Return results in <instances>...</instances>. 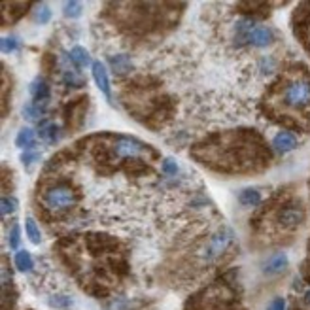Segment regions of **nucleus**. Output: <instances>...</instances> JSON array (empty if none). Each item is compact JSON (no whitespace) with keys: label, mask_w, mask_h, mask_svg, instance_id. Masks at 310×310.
Wrapping results in <instances>:
<instances>
[{"label":"nucleus","mask_w":310,"mask_h":310,"mask_svg":"<svg viewBox=\"0 0 310 310\" xmlns=\"http://www.w3.org/2000/svg\"><path fill=\"white\" fill-rule=\"evenodd\" d=\"M234 240V233L233 229H229V227H223V229H219L218 233H214L210 236V240L206 242L203 246V250L199 252V256H201V261L203 263H212V261H216L223 252H225Z\"/></svg>","instance_id":"obj_1"},{"label":"nucleus","mask_w":310,"mask_h":310,"mask_svg":"<svg viewBox=\"0 0 310 310\" xmlns=\"http://www.w3.org/2000/svg\"><path fill=\"white\" fill-rule=\"evenodd\" d=\"M284 104L293 108V110H301L310 104V82L308 80H295V82L287 83L284 89Z\"/></svg>","instance_id":"obj_2"},{"label":"nucleus","mask_w":310,"mask_h":310,"mask_svg":"<svg viewBox=\"0 0 310 310\" xmlns=\"http://www.w3.org/2000/svg\"><path fill=\"white\" fill-rule=\"evenodd\" d=\"M44 204L45 208L49 210H67V208H72L76 204V193L68 185H57V188L47 189L44 193Z\"/></svg>","instance_id":"obj_3"},{"label":"nucleus","mask_w":310,"mask_h":310,"mask_svg":"<svg viewBox=\"0 0 310 310\" xmlns=\"http://www.w3.org/2000/svg\"><path fill=\"white\" fill-rule=\"evenodd\" d=\"M146 151H150L148 146L136 138H131V136H119L113 144V155L117 159L138 157V155H144Z\"/></svg>","instance_id":"obj_4"},{"label":"nucleus","mask_w":310,"mask_h":310,"mask_svg":"<svg viewBox=\"0 0 310 310\" xmlns=\"http://www.w3.org/2000/svg\"><path fill=\"white\" fill-rule=\"evenodd\" d=\"M302 219H304V214H302L301 206H295V204H287L282 210L278 212V221L282 227L286 229H293V227L301 225Z\"/></svg>","instance_id":"obj_5"},{"label":"nucleus","mask_w":310,"mask_h":310,"mask_svg":"<svg viewBox=\"0 0 310 310\" xmlns=\"http://www.w3.org/2000/svg\"><path fill=\"white\" fill-rule=\"evenodd\" d=\"M93 80L97 83V87L102 93H104L108 98H112V91H110V78H108V70H106L104 63H100V60H95L93 65Z\"/></svg>","instance_id":"obj_6"},{"label":"nucleus","mask_w":310,"mask_h":310,"mask_svg":"<svg viewBox=\"0 0 310 310\" xmlns=\"http://www.w3.org/2000/svg\"><path fill=\"white\" fill-rule=\"evenodd\" d=\"M272 30L269 27H256V29L246 36V42L254 47H265L272 42Z\"/></svg>","instance_id":"obj_7"},{"label":"nucleus","mask_w":310,"mask_h":310,"mask_svg":"<svg viewBox=\"0 0 310 310\" xmlns=\"http://www.w3.org/2000/svg\"><path fill=\"white\" fill-rule=\"evenodd\" d=\"M286 269H287V256L284 252H278V254H274V256L265 263L263 272L265 274H280V272H284Z\"/></svg>","instance_id":"obj_8"},{"label":"nucleus","mask_w":310,"mask_h":310,"mask_svg":"<svg viewBox=\"0 0 310 310\" xmlns=\"http://www.w3.org/2000/svg\"><path fill=\"white\" fill-rule=\"evenodd\" d=\"M272 146L274 150L280 151V153H286V151H291L297 146V138H295L291 133H278V135L272 138Z\"/></svg>","instance_id":"obj_9"},{"label":"nucleus","mask_w":310,"mask_h":310,"mask_svg":"<svg viewBox=\"0 0 310 310\" xmlns=\"http://www.w3.org/2000/svg\"><path fill=\"white\" fill-rule=\"evenodd\" d=\"M68 57H70V60H72L78 68H85V67H89V65H93V63H91L89 53L85 51L82 45H76V47H72L70 53H68Z\"/></svg>","instance_id":"obj_10"},{"label":"nucleus","mask_w":310,"mask_h":310,"mask_svg":"<svg viewBox=\"0 0 310 310\" xmlns=\"http://www.w3.org/2000/svg\"><path fill=\"white\" fill-rule=\"evenodd\" d=\"M30 95L34 98V102H44L49 98V85L44 80H34L30 85Z\"/></svg>","instance_id":"obj_11"},{"label":"nucleus","mask_w":310,"mask_h":310,"mask_svg":"<svg viewBox=\"0 0 310 310\" xmlns=\"http://www.w3.org/2000/svg\"><path fill=\"white\" fill-rule=\"evenodd\" d=\"M110 65L117 74H125L131 70V59L127 55H112L110 57Z\"/></svg>","instance_id":"obj_12"},{"label":"nucleus","mask_w":310,"mask_h":310,"mask_svg":"<svg viewBox=\"0 0 310 310\" xmlns=\"http://www.w3.org/2000/svg\"><path fill=\"white\" fill-rule=\"evenodd\" d=\"M15 267L19 269L21 272H29L32 269V257L27 250H19L17 254H15Z\"/></svg>","instance_id":"obj_13"},{"label":"nucleus","mask_w":310,"mask_h":310,"mask_svg":"<svg viewBox=\"0 0 310 310\" xmlns=\"http://www.w3.org/2000/svg\"><path fill=\"white\" fill-rule=\"evenodd\" d=\"M38 135H40V138H44L45 142H55L59 138V127L55 123H42Z\"/></svg>","instance_id":"obj_14"},{"label":"nucleus","mask_w":310,"mask_h":310,"mask_svg":"<svg viewBox=\"0 0 310 310\" xmlns=\"http://www.w3.org/2000/svg\"><path fill=\"white\" fill-rule=\"evenodd\" d=\"M34 144V131L32 129H21L15 136V146L19 148H30Z\"/></svg>","instance_id":"obj_15"},{"label":"nucleus","mask_w":310,"mask_h":310,"mask_svg":"<svg viewBox=\"0 0 310 310\" xmlns=\"http://www.w3.org/2000/svg\"><path fill=\"white\" fill-rule=\"evenodd\" d=\"M238 201L244 206H256L261 201V195H259V191H256V189H244V191H240V195H238Z\"/></svg>","instance_id":"obj_16"},{"label":"nucleus","mask_w":310,"mask_h":310,"mask_svg":"<svg viewBox=\"0 0 310 310\" xmlns=\"http://www.w3.org/2000/svg\"><path fill=\"white\" fill-rule=\"evenodd\" d=\"M25 229H27V234L32 244H40L42 242V233L38 229V223L32 218H27V223H25Z\"/></svg>","instance_id":"obj_17"},{"label":"nucleus","mask_w":310,"mask_h":310,"mask_svg":"<svg viewBox=\"0 0 310 310\" xmlns=\"http://www.w3.org/2000/svg\"><path fill=\"white\" fill-rule=\"evenodd\" d=\"M63 78H65V82H67L68 85H72V87H82V85H85V80H83L80 74L72 72V70H65V72H63Z\"/></svg>","instance_id":"obj_18"},{"label":"nucleus","mask_w":310,"mask_h":310,"mask_svg":"<svg viewBox=\"0 0 310 310\" xmlns=\"http://www.w3.org/2000/svg\"><path fill=\"white\" fill-rule=\"evenodd\" d=\"M42 112H44V106H40L38 102L25 106V117L27 119H38L42 115Z\"/></svg>","instance_id":"obj_19"},{"label":"nucleus","mask_w":310,"mask_h":310,"mask_svg":"<svg viewBox=\"0 0 310 310\" xmlns=\"http://www.w3.org/2000/svg\"><path fill=\"white\" fill-rule=\"evenodd\" d=\"M2 216H10V214H14L15 208H17V201L12 199V197H2Z\"/></svg>","instance_id":"obj_20"},{"label":"nucleus","mask_w":310,"mask_h":310,"mask_svg":"<svg viewBox=\"0 0 310 310\" xmlns=\"http://www.w3.org/2000/svg\"><path fill=\"white\" fill-rule=\"evenodd\" d=\"M65 15L67 17H80L82 15V4L80 2H67L65 4Z\"/></svg>","instance_id":"obj_21"},{"label":"nucleus","mask_w":310,"mask_h":310,"mask_svg":"<svg viewBox=\"0 0 310 310\" xmlns=\"http://www.w3.org/2000/svg\"><path fill=\"white\" fill-rule=\"evenodd\" d=\"M49 17H51V12H49V8L45 6V4H40L36 10V21L40 25H45V23L49 21Z\"/></svg>","instance_id":"obj_22"},{"label":"nucleus","mask_w":310,"mask_h":310,"mask_svg":"<svg viewBox=\"0 0 310 310\" xmlns=\"http://www.w3.org/2000/svg\"><path fill=\"white\" fill-rule=\"evenodd\" d=\"M0 47H2V53H12V51H15V47H17V40H15L14 36L2 38V44H0Z\"/></svg>","instance_id":"obj_23"},{"label":"nucleus","mask_w":310,"mask_h":310,"mask_svg":"<svg viewBox=\"0 0 310 310\" xmlns=\"http://www.w3.org/2000/svg\"><path fill=\"white\" fill-rule=\"evenodd\" d=\"M163 172L168 174V176H174V174L178 172V165H176L174 159H165L163 161Z\"/></svg>","instance_id":"obj_24"},{"label":"nucleus","mask_w":310,"mask_h":310,"mask_svg":"<svg viewBox=\"0 0 310 310\" xmlns=\"http://www.w3.org/2000/svg\"><path fill=\"white\" fill-rule=\"evenodd\" d=\"M17 246H19V227L14 225L10 229V248L17 250Z\"/></svg>","instance_id":"obj_25"},{"label":"nucleus","mask_w":310,"mask_h":310,"mask_svg":"<svg viewBox=\"0 0 310 310\" xmlns=\"http://www.w3.org/2000/svg\"><path fill=\"white\" fill-rule=\"evenodd\" d=\"M38 159H40V153H38V151H25L21 155V161L25 165H30V163H34Z\"/></svg>","instance_id":"obj_26"},{"label":"nucleus","mask_w":310,"mask_h":310,"mask_svg":"<svg viewBox=\"0 0 310 310\" xmlns=\"http://www.w3.org/2000/svg\"><path fill=\"white\" fill-rule=\"evenodd\" d=\"M267 310H286V299H284V297H276V299L269 304V308Z\"/></svg>","instance_id":"obj_27"}]
</instances>
